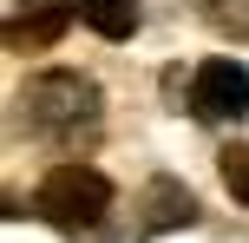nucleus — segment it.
<instances>
[{"instance_id": "obj_1", "label": "nucleus", "mask_w": 249, "mask_h": 243, "mask_svg": "<svg viewBox=\"0 0 249 243\" xmlns=\"http://www.w3.org/2000/svg\"><path fill=\"white\" fill-rule=\"evenodd\" d=\"M99 112H105V99H99L92 73H39V79H26V99H20V118L39 138H79V131L99 125Z\"/></svg>"}, {"instance_id": "obj_2", "label": "nucleus", "mask_w": 249, "mask_h": 243, "mask_svg": "<svg viewBox=\"0 0 249 243\" xmlns=\"http://www.w3.org/2000/svg\"><path fill=\"white\" fill-rule=\"evenodd\" d=\"M33 210L53 224V230L79 237V230H92V224H105V210H112V178L92 171V165H59V171L39 178Z\"/></svg>"}, {"instance_id": "obj_3", "label": "nucleus", "mask_w": 249, "mask_h": 243, "mask_svg": "<svg viewBox=\"0 0 249 243\" xmlns=\"http://www.w3.org/2000/svg\"><path fill=\"white\" fill-rule=\"evenodd\" d=\"M190 112L203 125H236L249 112V73L236 59H203L190 66Z\"/></svg>"}, {"instance_id": "obj_4", "label": "nucleus", "mask_w": 249, "mask_h": 243, "mask_svg": "<svg viewBox=\"0 0 249 243\" xmlns=\"http://www.w3.org/2000/svg\"><path fill=\"white\" fill-rule=\"evenodd\" d=\"M184 224H197V197H190V184L151 178L144 191H138V237H164V230H184Z\"/></svg>"}, {"instance_id": "obj_5", "label": "nucleus", "mask_w": 249, "mask_h": 243, "mask_svg": "<svg viewBox=\"0 0 249 243\" xmlns=\"http://www.w3.org/2000/svg\"><path fill=\"white\" fill-rule=\"evenodd\" d=\"M72 20H79V7H66V0L13 13V20H7V53H39V46H53V39H59Z\"/></svg>"}, {"instance_id": "obj_6", "label": "nucleus", "mask_w": 249, "mask_h": 243, "mask_svg": "<svg viewBox=\"0 0 249 243\" xmlns=\"http://www.w3.org/2000/svg\"><path fill=\"white\" fill-rule=\"evenodd\" d=\"M79 20L99 39H131L138 33V0H79Z\"/></svg>"}, {"instance_id": "obj_7", "label": "nucleus", "mask_w": 249, "mask_h": 243, "mask_svg": "<svg viewBox=\"0 0 249 243\" xmlns=\"http://www.w3.org/2000/svg\"><path fill=\"white\" fill-rule=\"evenodd\" d=\"M216 171H223L230 197L249 210V145H243V138H223V151H216Z\"/></svg>"}, {"instance_id": "obj_8", "label": "nucleus", "mask_w": 249, "mask_h": 243, "mask_svg": "<svg viewBox=\"0 0 249 243\" xmlns=\"http://www.w3.org/2000/svg\"><path fill=\"white\" fill-rule=\"evenodd\" d=\"M26 7H53V0H20V13H26Z\"/></svg>"}]
</instances>
